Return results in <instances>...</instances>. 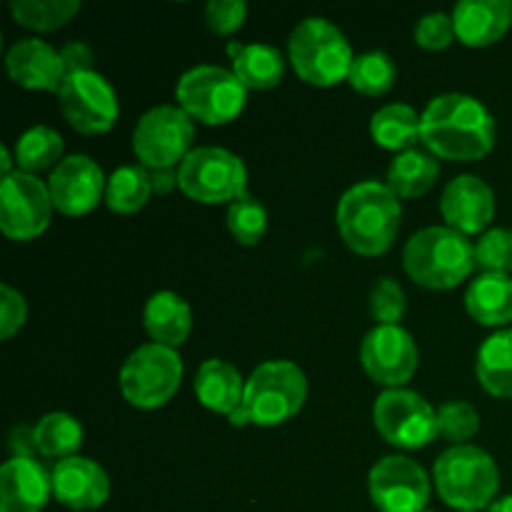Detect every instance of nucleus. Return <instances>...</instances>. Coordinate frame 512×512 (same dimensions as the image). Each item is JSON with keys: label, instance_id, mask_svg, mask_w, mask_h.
Wrapping results in <instances>:
<instances>
[{"label": "nucleus", "instance_id": "2", "mask_svg": "<svg viewBox=\"0 0 512 512\" xmlns=\"http://www.w3.org/2000/svg\"><path fill=\"white\" fill-rule=\"evenodd\" d=\"M400 220H403L400 198L388 188V183L378 180H365L345 190L335 210V223L343 243L353 253L368 258L393 248Z\"/></svg>", "mask_w": 512, "mask_h": 512}, {"label": "nucleus", "instance_id": "15", "mask_svg": "<svg viewBox=\"0 0 512 512\" xmlns=\"http://www.w3.org/2000/svg\"><path fill=\"white\" fill-rule=\"evenodd\" d=\"M420 363L413 335L400 325H375L360 345V365L373 383L403 388Z\"/></svg>", "mask_w": 512, "mask_h": 512}, {"label": "nucleus", "instance_id": "37", "mask_svg": "<svg viewBox=\"0 0 512 512\" xmlns=\"http://www.w3.org/2000/svg\"><path fill=\"white\" fill-rule=\"evenodd\" d=\"M405 310H408V300L398 280L380 278L370 290V313L378 320V325H398Z\"/></svg>", "mask_w": 512, "mask_h": 512}, {"label": "nucleus", "instance_id": "19", "mask_svg": "<svg viewBox=\"0 0 512 512\" xmlns=\"http://www.w3.org/2000/svg\"><path fill=\"white\" fill-rule=\"evenodd\" d=\"M5 68L13 83L28 90H45L58 95L65 80V65L60 50L40 38H23L5 55Z\"/></svg>", "mask_w": 512, "mask_h": 512}, {"label": "nucleus", "instance_id": "23", "mask_svg": "<svg viewBox=\"0 0 512 512\" xmlns=\"http://www.w3.org/2000/svg\"><path fill=\"white\" fill-rule=\"evenodd\" d=\"M143 325L153 343L165 348H180L193 330V310L173 290H160L150 295L143 310Z\"/></svg>", "mask_w": 512, "mask_h": 512}, {"label": "nucleus", "instance_id": "8", "mask_svg": "<svg viewBox=\"0 0 512 512\" xmlns=\"http://www.w3.org/2000/svg\"><path fill=\"white\" fill-rule=\"evenodd\" d=\"M178 188L195 203H235L248 193V168L228 148H195L178 168Z\"/></svg>", "mask_w": 512, "mask_h": 512}, {"label": "nucleus", "instance_id": "17", "mask_svg": "<svg viewBox=\"0 0 512 512\" xmlns=\"http://www.w3.org/2000/svg\"><path fill=\"white\" fill-rule=\"evenodd\" d=\"M440 213H443L448 228L458 230V233H483L495 218L493 188L478 175H458L445 185Z\"/></svg>", "mask_w": 512, "mask_h": 512}, {"label": "nucleus", "instance_id": "30", "mask_svg": "<svg viewBox=\"0 0 512 512\" xmlns=\"http://www.w3.org/2000/svg\"><path fill=\"white\" fill-rule=\"evenodd\" d=\"M153 195V180L143 165H123L105 185V205L118 215H133L148 205Z\"/></svg>", "mask_w": 512, "mask_h": 512}, {"label": "nucleus", "instance_id": "10", "mask_svg": "<svg viewBox=\"0 0 512 512\" xmlns=\"http://www.w3.org/2000/svg\"><path fill=\"white\" fill-rule=\"evenodd\" d=\"M195 120L180 105H158L150 108L135 123L133 153L148 170L180 168L193 153Z\"/></svg>", "mask_w": 512, "mask_h": 512}, {"label": "nucleus", "instance_id": "29", "mask_svg": "<svg viewBox=\"0 0 512 512\" xmlns=\"http://www.w3.org/2000/svg\"><path fill=\"white\" fill-rule=\"evenodd\" d=\"M35 448H38L40 455L53 460H68L75 458V453L83 445V425L68 413H55L43 415L38 420V425L33 428Z\"/></svg>", "mask_w": 512, "mask_h": 512}, {"label": "nucleus", "instance_id": "3", "mask_svg": "<svg viewBox=\"0 0 512 512\" xmlns=\"http://www.w3.org/2000/svg\"><path fill=\"white\" fill-rule=\"evenodd\" d=\"M308 400V378L303 370L290 360H268L258 365L245 380L243 405L230 415V425H273L288 423L300 413Z\"/></svg>", "mask_w": 512, "mask_h": 512}, {"label": "nucleus", "instance_id": "20", "mask_svg": "<svg viewBox=\"0 0 512 512\" xmlns=\"http://www.w3.org/2000/svg\"><path fill=\"white\" fill-rule=\"evenodd\" d=\"M53 478L35 458H10L0 468V512H43Z\"/></svg>", "mask_w": 512, "mask_h": 512}, {"label": "nucleus", "instance_id": "38", "mask_svg": "<svg viewBox=\"0 0 512 512\" xmlns=\"http://www.w3.org/2000/svg\"><path fill=\"white\" fill-rule=\"evenodd\" d=\"M455 40L453 15L428 13L415 25V43L425 50H445Z\"/></svg>", "mask_w": 512, "mask_h": 512}, {"label": "nucleus", "instance_id": "12", "mask_svg": "<svg viewBox=\"0 0 512 512\" xmlns=\"http://www.w3.org/2000/svg\"><path fill=\"white\" fill-rule=\"evenodd\" d=\"M53 210L48 183L38 175L15 170L0 183V230L5 238L18 243L35 240L48 230Z\"/></svg>", "mask_w": 512, "mask_h": 512}, {"label": "nucleus", "instance_id": "21", "mask_svg": "<svg viewBox=\"0 0 512 512\" xmlns=\"http://www.w3.org/2000/svg\"><path fill=\"white\" fill-rule=\"evenodd\" d=\"M455 38L468 48L498 43L512 25L510 0H463L453 8Z\"/></svg>", "mask_w": 512, "mask_h": 512}, {"label": "nucleus", "instance_id": "46", "mask_svg": "<svg viewBox=\"0 0 512 512\" xmlns=\"http://www.w3.org/2000/svg\"><path fill=\"white\" fill-rule=\"evenodd\" d=\"M425 512H430V510H425Z\"/></svg>", "mask_w": 512, "mask_h": 512}, {"label": "nucleus", "instance_id": "13", "mask_svg": "<svg viewBox=\"0 0 512 512\" xmlns=\"http://www.w3.org/2000/svg\"><path fill=\"white\" fill-rule=\"evenodd\" d=\"M58 108L73 130L100 135L113 130L118 120V95L113 85L95 70L65 75L58 90Z\"/></svg>", "mask_w": 512, "mask_h": 512}, {"label": "nucleus", "instance_id": "36", "mask_svg": "<svg viewBox=\"0 0 512 512\" xmlns=\"http://www.w3.org/2000/svg\"><path fill=\"white\" fill-rule=\"evenodd\" d=\"M475 260L485 273H512V228H493L475 243Z\"/></svg>", "mask_w": 512, "mask_h": 512}, {"label": "nucleus", "instance_id": "22", "mask_svg": "<svg viewBox=\"0 0 512 512\" xmlns=\"http://www.w3.org/2000/svg\"><path fill=\"white\" fill-rule=\"evenodd\" d=\"M193 388L200 405L228 418L243 405L245 398V380L240 370L220 358H210L200 365Z\"/></svg>", "mask_w": 512, "mask_h": 512}, {"label": "nucleus", "instance_id": "26", "mask_svg": "<svg viewBox=\"0 0 512 512\" xmlns=\"http://www.w3.org/2000/svg\"><path fill=\"white\" fill-rule=\"evenodd\" d=\"M475 375L493 398H512V328L498 330L480 345Z\"/></svg>", "mask_w": 512, "mask_h": 512}, {"label": "nucleus", "instance_id": "27", "mask_svg": "<svg viewBox=\"0 0 512 512\" xmlns=\"http://www.w3.org/2000/svg\"><path fill=\"white\" fill-rule=\"evenodd\" d=\"M440 175V163L428 150H405L395 155L388 168V188L398 198H420L435 185Z\"/></svg>", "mask_w": 512, "mask_h": 512}, {"label": "nucleus", "instance_id": "16", "mask_svg": "<svg viewBox=\"0 0 512 512\" xmlns=\"http://www.w3.org/2000/svg\"><path fill=\"white\" fill-rule=\"evenodd\" d=\"M105 185L108 180L103 170L88 155H68L48 178L53 208L70 218H80L95 210L100 198H105Z\"/></svg>", "mask_w": 512, "mask_h": 512}, {"label": "nucleus", "instance_id": "9", "mask_svg": "<svg viewBox=\"0 0 512 512\" xmlns=\"http://www.w3.org/2000/svg\"><path fill=\"white\" fill-rule=\"evenodd\" d=\"M183 380V360L178 350L148 343L128 355L120 368V393L133 408H163L178 393Z\"/></svg>", "mask_w": 512, "mask_h": 512}, {"label": "nucleus", "instance_id": "41", "mask_svg": "<svg viewBox=\"0 0 512 512\" xmlns=\"http://www.w3.org/2000/svg\"><path fill=\"white\" fill-rule=\"evenodd\" d=\"M60 58H63L65 75L83 73V70H93V50L83 40H70L60 48Z\"/></svg>", "mask_w": 512, "mask_h": 512}, {"label": "nucleus", "instance_id": "32", "mask_svg": "<svg viewBox=\"0 0 512 512\" xmlns=\"http://www.w3.org/2000/svg\"><path fill=\"white\" fill-rule=\"evenodd\" d=\"M80 10L78 0H13L10 15L18 25L38 33H53L73 20Z\"/></svg>", "mask_w": 512, "mask_h": 512}, {"label": "nucleus", "instance_id": "1", "mask_svg": "<svg viewBox=\"0 0 512 512\" xmlns=\"http://www.w3.org/2000/svg\"><path fill=\"white\" fill-rule=\"evenodd\" d=\"M420 140L438 160L473 163L495 148V118L473 95H438L423 110Z\"/></svg>", "mask_w": 512, "mask_h": 512}, {"label": "nucleus", "instance_id": "35", "mask_svg": "<svg viewBox=\"0 0 512 512\" xmlns=\"http://www.w3.org/2000/svg\"><path fill=\"white\" fill-rule=\"evenodd\" d=\"M438 428L445 440L453 445H465V440L475 438L480 430V413L475 405L465 400H450L438 410Z\"/></svg>", "mask_w": 512, "mask_h": 512}, {"label": "nucleus", "instance_id": "6", "mask_svg": "<svg viewBox=\"0 0 512 512\" xmlns=\"http://www.w3.org/2000/svg\"><path fill=\"white\" fill-rule=\"evenodd\" d=\"M288 58L300 80L315 88L348 80L355 63L348 38L328 18H305L295 25L288 40Z\"/></svg>", "mask_w": 512, "mask_h": 512}, {"label": "nucleus", "instance_id": "4", "mask_svg": "<svg viewBox=\"0 0 512 512\" xmlns=\"http://www.w3.org/2000/svg\"><path fill=\"white\" fill-rule=\"evenodd\" d=\"M403 265L420 288L453 290L478 268V260L468 235L448 225H430L405 243Z\"/></svg>", "mask_w": 512, "mask_h": 512}, {"label": "nucleus", "instance_id": "44", "mask_svg": "<svg viewBox=\"0 0 512 512\" xmlns=\"http://www.w3.org/2000/svg\"><path fill=\"white\" fill-rule=\"evenodd\" d=\"M13 160H15V155H10V150L3 145V150H0V165H3V178H5V175L15 173V170H13Z\"/></svg>", "mask_w": 512, "mask_h": 512}, {"label": "nucleus", "instance_id": "5", "mask_svg": "<svg viewBox=\"0 0 512 512\" xmlns=\"http://www.w3.org/2000/svg\"><path fill=\"white\" fill-rule=\"evenodd\" d=\"M433 483L445 505L460 512H480L495 503L500 470L483 448L453 445L435 460Z\"/></svg>", "mask_w": 512, "mask_h": 512}, {"label": "nucleus", "instance_id": "34", "mask_svg": "<svg viewBox=\"0 0 512 512\" xmlns=\"http://www.w3.org/2000/svg\"><path fill=\"white\" fill-rule=\"evenodd\" d=\"M228 230L240 245H258L263 240L265 230H268V210L260 200L245 193L235 203L228 205Z\"/></svg>", "mask_w": 512, "mask_h": 512}, {"label": "nucleus", "instance_id": "33", "mask_svg": "<svg viewBox=\"0 0 512 512\" xmlns=\"http://www.w3.org/2000/svg\"><path fill=\"white\" fill-rule=\"evenodd\" d=\"M350 85L358 93L370 95V98H380V95L390 93L398 80V68H395L393 58L383 50H370V53L355 55V63L348 75Z\"/></svg>", "mask_w": 512, "mask_h": 512}, {"label": "nucleus", "instance_id": "31", "mask_svg": "<svg viewBox=\"0 0 512 512\" xmlns=\"http://www.w3.org/2000/svg\"><path fill=\"white\" fill-rule=\"evenodd\" d=\"M15 163L23 173H43L63 163V138L48 125H33L15 143Z\"/></svg>", "mask_w": 512, "mask_h": 512}, {"label": "nucleus", "instance_id": "7", "mask_svg": "<svg viewBox=\"0 0 512 512\" xmlns=\"http://www.w3.org/2000/svg\"><path fill=\"white\" fill-rule=\"evenodd\" d=\"M178 105L203 125L233 123L245 108L248 90L233 70L220 65H195L180 75L175 88Z\"/></svg>", "mask_w": 512, "mask_h": 512}, {"label": "nucleus", "instance_id": "39", "mask_svg": "<svg viewBox=\"0 0 512 512\" xmlns=\"http://www.w3.org/2000/svg\"><path fill=\"white\" fill-rule=\"evenodd\" d=\"M248 5L243 0H210L205 5V23L215 35H233L243 28Z\"/></svg>", "mask_w": 512, "mask_h": 512}, {"label": "nucleus", "instance_id": "43", "mask_svg": "<svg viewBox=\"0 0 512 512\" xmlns=\"http://www.w3.org/2000/svg\"><path fill=\"white\" fill-rule=\"evenodd\" d=\"M153 180V193H170L178 188V168L173 170H148Z\"/></svg>", "mask_w": 512, "mask_h": 512}, {"label": "nucleus", "instance_id": "45", "mask_svg": "<svg viewBox=\"0 0 512 512\" xmlns=\"http://www.w3.org/2000/svg\"><path fill=\"white\" fill-rule=\"evenodd\" d=\"M488 512H512V495H505V498L495 500Z\"/></svg>", "mask_w": 512, "mask_h": 512}, {"label": "nucleus", "instance_id": "40", "mask_svg": "<svg viewBox=\"0 0 512 512\" xmlns=\"http://www.w3.org/2000/svg\"><path fill=\"white\" fill-rule=\"evenodd\" d=\"M25 318H28V305H25L23 293L8 283L0 285V338H13L25 325Z\"/></svg>", "mask_w": 512, "mask_h": 512}, {"label": "nucleus", "instance_id": "14", "mask_svg": "<svg viewBox=\"0 0 512 512\" xmlns=\"http://www.w3.org/2000/svg\"><path fill=\"white\" fill-rule=\"evenodd\" d=\"M368 493L378 512H425L430 478L408 455H388L370 470Z\"/></svg>", "mask_w": 512, "mask_h": 512}, {"label": "nucleus", "instance_id": "28", "mask_svg": "<svg viewBox=\"0 0 512 512\" xmlns=\"http://www.w3.org/2000/svg\"><path fill=\"white\" fill-rule=\"evenodd\" d=\"M233 73L245 85V90H270L283 80L285 58L275 45H243L238 58H233Z\"/></svg>", "mask_w": 512, "mask_h": 512}, {"label": "nucleus", "instance_id": "25", "mask_svg": "<svg viewBox=\"0 0 512 512\" xmlns=\"http://www.w3.org/2000/svg\"><path fill=\"white\" fill-rule=\"evenodd\" d=\"M370 135L375 145L400 155L405 150H413L423 135V115L408 103L383 105L370 118Z\"/></svg>", "mask_w": 512, "mask_h": 512}, {"label": "nucleus", "instance_id": "24", "mask_svg": "<svg viewBox=\"0 0 512 512\" xmlns=\"http://www.w3.org/2000/svg\"><path fill=\"white\" fill-rule=\"evenodd\" d=\"M465 310L480 325L500 328L512 323V278L483 273L465 290Z\"/></svg>", "mask_w": 512, "mask_h": 512}, {"label": "nucleus", "instance_id": "11", "mask_svg": "<svg viewBox=\"0 0 512 512\" xmlns=\"http://www.w3.org/2000/svg\"><path fill=\"white\" fill-rule=\"evenodd\" d=\"M375 430L385 443L400 450H418L440 435L438 410L420 393L393 388L378 395L373 405Z\"/></svg>", "mask_w": 512, "mask_h": 512}, {"label": "nucleus", "instance_id": "18", "mask_svg": "<svg viewBox=\"0 0 512 512\" xmlns=\"http://www.w3.org/2000/svg\"><path fill=\"white\" fill-rule=\"evenodd\" d=\"M53 498L75 512L98 510L110 498V478L95 460L75 458L60 460L50 470Z\"/></svg>", "mask_w": 512, "mask_h": 512}, {"label": "nucleus", "instance_id": "42", "mask_svg": "<svg viewBox=\"0 0 512 512\" xmlns=\"http://www.w3.org/2000/svg\"><path fill=\"white\" fill-rule=\"evenodd\" d=\"M10 448H13L15 458H33V453H38L33 428H25V425L15 428L13 435H10Z\"/></svg>", "mask_w": 512, "mask_h": 512}]
</instances>
